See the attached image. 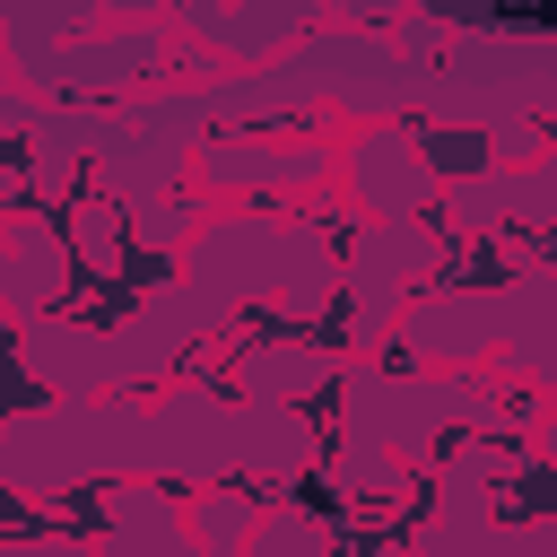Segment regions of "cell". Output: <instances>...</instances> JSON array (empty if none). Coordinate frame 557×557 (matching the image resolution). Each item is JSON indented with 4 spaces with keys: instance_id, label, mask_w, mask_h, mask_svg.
Wrapping results in <instances>:
<instances>
[{
    "instance_id": "1",
    "label": "cell",
    "mask_w": 557,
    "mask_h": 557,
    "mask_svg": "<svg viewBox=\"0 0 557 557\" xmlns=\"http://www.w3.org/2000/svg\"><path fill=\"white\" fill-rule=\"evenodd\" d=\"M540 17H557V0H540Z\"/></svg>"
}]
</instances>
